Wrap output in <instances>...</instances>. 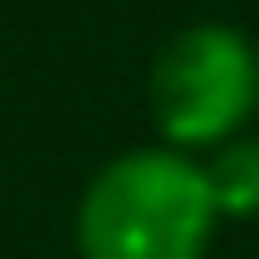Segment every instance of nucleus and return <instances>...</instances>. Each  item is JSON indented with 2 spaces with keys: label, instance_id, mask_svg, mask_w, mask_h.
Here are the masks:
<instances>
[{
  "label": "nucleus",
  "instance_id": "f03ea898",
  "mask_svg": "<svg viewBox=\"0 0 259 259\" xmlns=\"http://www.w3.org/2000/svg\"><path fill=\"white\" fill-rule=\"evenodd\" d=\"M150 110L167 150H219L259 110V47L231 23H190L150 64Z\"/></svg>",
  "mask_w": 259,
  "mask_h": 259
},
{
  "label": "nucleus",
  "instance_id": "f257e3e1",
  "mask_svg": "<svg viewBox=\"0 0 259 259\" xmlns=\"http://www.w3.org/2000/svg\"><path fill=\"white\" fill-rule=\"evenodd\" d=\"M219 225L207 167L185 150H127L98 167L75 207L81 259H202Z\"/></svg>",
  "mask_w": 259,
  "mask_h": 259
},
{
  "label": "nucleus",
  "instance_id": "7ed1b4c3",
  "mask_svg": "<svg viewBox=\"0 0 259 259\" xmlns=\"http://www.w3.org/2000/svg\"><path fill=\"white\" fill-rule=\"evenodd\" d=\"M207 190L219 219H259V133H242V139L213 150Z\"/></svg>",
  "mask_w": 259,
  "mask_h": 259
}]
</instances>
